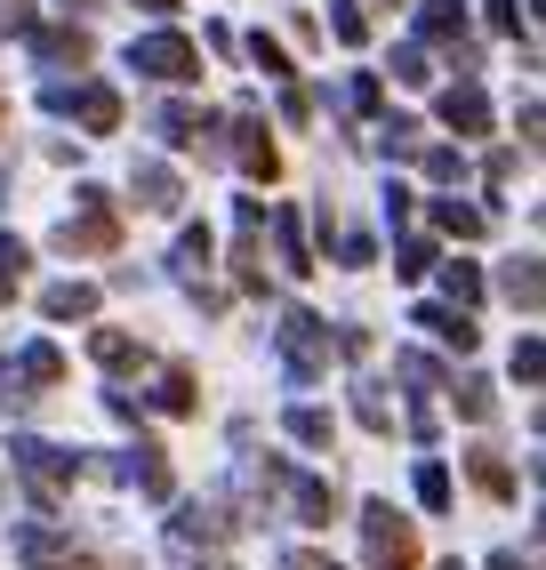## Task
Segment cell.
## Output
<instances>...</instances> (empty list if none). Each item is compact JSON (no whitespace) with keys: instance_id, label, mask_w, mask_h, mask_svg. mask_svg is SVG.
<instances>
[{"instance_id":"e0dca14e","label":"cell","mask_w":546,"mask_h":570,"mask_svg":"<svg viewBox=\"0 0 546 570\" xmlns=\"http://www.w3.org/2000/svg\"><path fill=\"white\" fill-rule=\"evenodd\" d=\"M17 282H25V249L0 234V297H17Z\"/></svg>"},{"instance_id":"603a6c76","label":"cell","mask_w":546,"mask_h":570,"mask_svg":"<svg viewBox=\"0 0 546 570\" xmlns=\"http://www.w3.org/2000/svg\"><path fill=\"white\" fill-rule=\"evenodd\" d=\"M137 9H153V17H169V9H177V0H137Z\"/></svg>"},{"instance_id":"ac0fdd59","label":"cell","mask_w":546,"mask_h":570,"mask_svg":"<svg viewBox=\"0 0 546 570\" xmlns=\"http://www.w3.org/2000/svg\"><path fill=\"white\" fill-rule=\"evenodd\" d=\"M442 112H450L458 129H482V97H475V89H450V105H442Z\"/></svg>"},{"instance_id":"52a82bcc","label":"cell","mask_w":546,"mask_h":570,"mask_svg":"<svg viewBox=\"0 0 546 570\" xmlns=\"http://www.w3.org/2000/svg\"><path fill=\"white\" fill-rule=\"evenodd\" d=\"M282 346H290V362H298V377H314V370H322V322H314V314H290V322H282Z\"/></svg>"},{"instance_id":"cb8c5ba5","label":"cell","mask_w":546,"mask_h":570,"mask_svg":"<svg viewBox=\"0 0 546 570\" xmlns=\"http://www.w3.org/2000/svg\"><path fill=\"white\" fill-rule=\"evenodd\" d=\"M498 570H523V562H515V554H498Z\"/></svg>"},{"instance_id":"5bb4252c","label":"cell","mask_w":546,"mask_h":570,"mask_svg":"<svg viewBox=\"0 0 546 570\" xmlns=\"http://www.w3.org/2000/svg\"><path fill=\"white\" fill-rule=\"evenodd\" d=\"M32 49H41V57H65V65H81V57H89L81 32H32Z\"/></svg>"},{"instance_id":"5b68a950","label":"cell","mask_w":546,"mask_h":570,"mask_svg":"<svg viewBox=\"0 0 546 570\" xmlns=\"http://www.w3.org/2000/svg\"><path fill=\"white\" fill-rule=\"evenodd\" d=\"M17 554H25L32 570H105L97 554H81L72 539H57V530H25V539H17Z\"/></svg>"},{"instance_id":"ffe728a7","label":"cell","mask_w":546,"mask_h":570,"mask_svg":"<svg viewBox=\"0 0 546 570\" xmlns=\"http://www.w3.org/2000/svg\"><path fill=\"white\" fill-rule=\"evenodd\" d=\"M418 499H426V507H450V474L426 466V474H418Z\"/></svg>"},{"instance_id":"7402d4cb","label":"cell","mask_w":546,"mask_h":570,"mask_svg":"<svg viewBox=\"0 0 546 570\" xmlns=\"http://www.w3.org/2000/svg\"><path fill=\"white\" fill-rule=\"evenodd\" d=\"M475 482L490 490V499H506V466H498V459H475Z\"/></svg>"},{"instance_id":"8fae6325","label":"cell","mask_w":546,"mask_h":570,"mask_svg":"<svg viewBox=\"0 0 546 570\" xmlns=\"http://www.w3.org/2000/svg\"><path fill=\"white\" fill-rule=\"evenodd\" d=\"M290 499H298V522H330V514H338L330 482H290Z\"/></svg>"},{"instance_id":"ba28073f","label":"cell","mask_w":546,"mask_h":570,"mask_svg":"<svg viewBox=\"0 0 546 570\" xmlns=\"http://www.w3.org/2000/svg\"><path fill=\"white\" fill-rule=\"evenodd\" d=\"M41 314H49V322H81V314H97V289H89V282H57V289L41 297Z\"/></svg>"},{"instance_id":"d6986e66","label":"cell","mask_w":546,"mask_h":570,"mask_svg":"<svg viewBox=\"0 0 546 570\" xmlns=\"http://www.w3.org/2000/svg\"><path fill=\"white\" fill-rule=\"evenodd\" d=\"M290 434L322 450V442H330V417H322V410H290Z\"/></svg>"},{"instance_id":"8992f818","label":"cell","mask_w":546,"mask_h":570,"mask_svg":"<svg viewBox=\"0 0 546 570\" xmlns=\"http://www.w3.org/2000/svg\"><path fill=\"white\" fill-rule=\"evenodd\" d=\"M57 242H65V249H113V242H121V217H113V209H105V202L89 194V209L72 217V225H65Z\"/></svg>"},{"instance_id":"7c38bea8","label":"cell","mask_w":546,"mask_h":570,"mask_svg":"<svg viewBox=\"0 0 546 570\" xmlns=\"http://www.w3.org/2000/svg\"><path fill=\"white\" fill-rule=\"evenodd\" d=\"M25 377H32V386H57V377H65V354L57 346H25V362H17Z\"/></svg>"},{"instance_id":"3957f363","label":"cell","mask_w":546,"mask_h":570,"mask_svg":"<svg viewBox=\"0 0 546 570\" xmlns=\"http://www.w3.org/2000/svg\"><path fill=\"white\" fill-rule=\"evenodd\" d=\"M137 72H153V81H193L202 72V57H193V41H177V32H153V41L129 49Z\"/></svg>"},{"instance_id":"277c9868","label":"cell","mask_w":546,"mask_h":570,"mask_svg":"<svg viewBox=\"0 0 546 570\" xmlns=\"http://www.w3.org/2000/svg\"><path fill=\"white\" fill-rule=\"evenodd\" d=\"M49 105H57V112H72V121H89L97 137H105L113 121H121V97H113L105 81H72V89H49Z\"/></svg>"},{"instance_id":"2e32d148","label":"cell","mask_w":546,"mask_h":570,"mask_svg":"<svg viewBox=\"0 0 546 570\" xmlns=\"http://www.w3.org/2000/svg\"><path fill=\"white\" fill-rule=\"evenodd\" d=\"M97 362H105V370H129V362H137V346H129L121 330H97Z\"/></svg>"},{"instance_id":"9c48e42d","label":"cell","mask_w":546,"mask_h":570,"mask_svg":"<svg viewBox=\"0 0 546 570\" xmlns=\"http://www.w3.org/2000/svg\"><path fill=\"white\" fill-rule=\"evenodd\" d=\"M137 202H145V209H177L185 185H177L169 169H137Z\"/></svg>"},{"instance_id":"7a4b0ae2","label":"cell","mask_w":546,"mask_h":570,"mask_svg":"<svg viewBox=\"0 0 546 570\" xmlns=\"http://www.w3.org/2000/svg\"><path fill=\"white\" fill-rule=\"evenodd\" d=\"M362 530H370V570H418V539L394 507H362Z\"/></svg>"},{"instance_id":"30bf717a","label":"cell","mask_w":546,"mask_h":570,"mask_svg":"<svg viewBox=\"0 0 546 570\" xmlns=\"http://www.w3.org/2000/svg\"><path fill=\"white\" fill-rule=\"evenodd\" d=\"M129 474L153 490V499H169V459H162V450H153V442H137V459H129Z\"/></svg>"},{"instance_id":"4fadbf2b","label":"cell","mask_w":546,"mask_h":570,"mask_svg":"<svg viewBox=\"0 0 546 570\" xmlns=\"http://www.w3.org/2000/svg\"><path fill=\"white\" fill-rule=\"evenodd\" d=\"M153 402H162L169 417H185V410H193V370H169L162 386H153Z\"/></svg>"},{"instance_id":"6da1fadb","label":"cell","mask_w":546,"mask_h":570,"mask_svg":"<svg viewBox=\"0 0 546 570\" xmlns=\"http://www.w3.org/2000/svg\"><path fill=\"white\" fill-rule=\"evenodd\" d=\"M9 459H17V474L32 482V499H41V507H57V490L72 482V474H81V459H72V450H57V442H9Z\"/></svg>"},{"instance_id":"9a60e30c","label":"cell","mask_w":546,"mask_h":570,"mask_svg":"<svg viewBox=\"0 0 546 570\" xmlns=\"http://www.w3.org/2000/svg\"><path fill=\"white\" fill-rule=\"evenodd\" d=\"M506 289H515L523 306H546V265H515V274H506Z\"/></svg>"},{"instance_id":"44dd1931","label":"cell","mask_w":546,"mask_h":570,"mask_svg":"<svg viewBox=\"0 0 546 570\" xmlns=\"http://www.w3.org/2000/svg\"><path fill=\"white\" fill-rule=\"evenodd\" d=\"M515 377H538L546 386V346H515Z\"/></svg>"}]
</instances>
